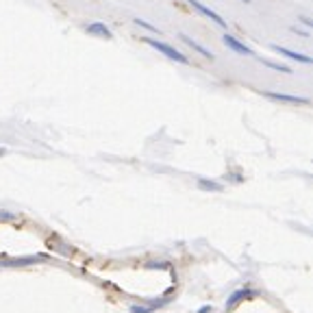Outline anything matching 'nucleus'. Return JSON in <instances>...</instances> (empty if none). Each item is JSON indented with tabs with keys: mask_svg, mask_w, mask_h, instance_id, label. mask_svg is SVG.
<instances>
[{
	"mask_svg": "<svg viewBox=\"0 0 313 313\" xmlns=\"http://www.w3.org/2000/svg\"><path fill=\"white\" fill-rule=\"evenodd\" d=\"M142 42L144 44H148V46H152V48L156 50V52H161L163 57H168V59H172V61H179V63H189V59L185 57L183 52H179L174 46H170V44H165V42H159V40H152V37H142Z\"/></svg>",
	"mask_w": 313,
	"mask_h": 313,
	"instance_id": "1",
	"label": "nucleus"
},
{
	"mask_svg": "<svg viewBox=\"0 0 313 313\" xmlns=\"http://www.w3.org/2000/svg\"><path fill=\"white\" fill-rule=\"evenodd\" d=\"M300 22H302V24H305V26H311V24H313V22L309 20V17H305V15H302V17H300Z\"/></svg>",
	"mask_w": 313,
	"mask_h": 313,
	"instance_id": "14",
	"label": "nucleus"
},
{
	"mask_svg": "<svg viewBox=\"0 0 313 313\" xmlns=\"http://www.w3.org/2000/svg\"><path fill=\"white\" fill-rule=\"evenodd\" d=\"M211 311H213V307H211V305H205V307H200L196 313H211Z\"/></svg>",
	"mask_w": 313,
	"mask_h": 313,
	"instance_id": "13",
	"label": "nucleus"
},
{
	"mask_svg": "<svg viewBox=\"0 0 313 313\" xmlns=\"http://www.w3.org/2000/svg\"><path fill=\"white\" fill-rule=\"evenodd\" d=\"M198 187L205 189V191H222V189H224L222 185H220V183H216V181H207V179H198Z\"/></svg>",
	"mask_w": 313,
	"mask_h": 313,
	"instance_id": "9",
	"label": "nucleus"
},
{
	"mask_svg": "<svg viewBox=\"0 0 313 313\" xmlns=\"http://www.w3.org/2000/svg\"><path fill=\"white\" fill-rule=\"evenodd\" d=\"M261 96L270 98V100H279V103H289V105H309V98H305V96L279 94V91H261Z\"/></svg>",
	"mask_w": 313,
	"mask_h": 313,
	"instance_id": "2",
	"label": "nucleus"
},
{
	"mask_svg": "<svg viewBox=\"0 0 313 313\" xmlns=\"http://www.w3.org/2000/svg\"><path fill=\"white\" fill-rule=\"evenodd\" d=\"M272 50L274 52H279V54H283V57H287V59H294V61H298V63H305V66H309V63L313 61L311 57H307V54H300V52H296V50H289V48H283V46H272Z\"/></svg>",
	"mask_w": 313,
	"mask_h": 313,
	"instance_id": "6",
	"label": "nucleus"
},
{
	"mask_svg": "<svg viewBox=\"0 0 313 313\" xmlns=\"http://www.w3.org/2000/svg\"><path fill=\"white\" fill-rule=\"evenodd\" d=\"M244 3H250V0H244Z\"/></svg>",
	"mask_w": 313,
	"mask_h": 313,
	"instance_id": "16",
	"label": "nucleus"
},
{
	"mask_svg": "<svg viewBox=\"0 0 313 313\" xmlns=\"http://www.w3.org/2000/svg\"><path fill=\"white\" fill-rule=\"evenodd\" d=\"M131 313H152V309H148V307H140V305H133V307H131Z\"/></svg>",
	"mask_w": 313,
	"mask_h": 313,
	"instance_id": "12",
	"label": "nucleus"
},
{
	"mask_svg": "<svg viewBox=\"0 0 313 313\" xmlns=\"http://www.w3.org/2000/svg\"><path fill=\"white\" fill-rule=\"evenodd\" d=\"M252 289L250 287H239V289H235L233 294H231V296H228L226 298V309H233V307H237L239 305V302H242L244 298H248V296H252Z\"/></svg>",
	"mask_w": 313,
	"mask_h": 313,
	"instance_id": "7",
	"label": "nucleus"
},
{
	"mask_svg": "<svg viewBox=\"0 0 313 313\" xmlns=\"http://www.w3.org/2000/svg\"><path fill=\"white\" fill-rule=\"evenodd\" d=\"M224 46L226 48H231L233 52H237V54H246V57H250V54H255L252 52V48H248V46L244 44V42H239L237 37H233V35H224Z\"/></svg>",
	"mask_w": 313,
	"mask_h": 313,
	"instance_id": "4",
	"label": "nucleus"
},
{
	"mask_svg": "<svg viewBox=\"0 0 313 313\" xmlns=\"http://www.w3.org/2000/svg\"><path fill=\"white\" fill-rule=\"evenodd\" d=\"M85 33L96 35V37H103V40H111V37H113L111 29H109L105 22H89V24L85 26Z\"/></svg>",
	"mask_w": 313,
	"mask_h": 313,
	"instance_id": "5",
	"label": "nucleus"
},
{
	"mask_svg": "<svg viewBox=\"0 0 313 313\" xmlns=\"http://www.w3.org/2000/svg\"><path fill=\"white\" fill-rule=\"evenodd\" d=\"M179 37H181L183 42H185V44L189 46V48H191V50H196L198 54H202V57H205V59H209V61H213V59H216V57H213V52H211V50H207V48H205V46H200V44H198L196 40H191V37H189V35H185V33H181V35H179Z\"/></svg>",
	"mask_w": 313,
	"mask_h": 313,
	"instance_id": "8",
	"label": "nucleus"
},
{
	"mask_svg": "<svg viewBox=\"0 0 313 313\" xmlns=\"http://www.w3.org/2000/svg\"><path fill=\"white\" fill-rule=\"evenodd\" d=\"M5 154V148H0V156H3Z\"/></svg>",
	"mask_w": 313,
	"mask_h": 313,
	"instance_id": "15",
	"label": "nucleus"
},
{
	"mask_svg": "<svg viewBox=\"0 0 313 313\" xmlns=\"http://www.w3.org/2000/svg\"><path fill=\"white\" fill-rule=\"evenodd\" d=\"M261 63H263V66H268V68H272V70H279V72H285V74H291V68L283 66V63H274V61H268V59H261Z\"/></svg>",
	"mask_w": 313,
	"mask_h": 313,
	"instance_id": "10",
	"label": "nucleus"
},
{
	"mask_svg": "<svg viewBox=\"0 0 313 313\" xmlns=\"http://www.w3.org/2000/svg\"><path fill=\"white\" fill-rule=\"evenodd\" d=\"M133 22H135L137 26H144V29H146V31H152V33H156V35H159V33H161V31H159V29H156V26H154V24H150V22H146V20H142V17H135V20H133Z\"/></svg>",
	"mask_w": 313,
	"mask_h": 313,
	"instance_id": "11",
	"label": "nucleus"
},
{
	"mask_svg": "<svg viewBox=\"0 0 313 313\" xmlns=\"http://www.w3.org/2000/svg\"><path fill=\"white\" fill-rule=\"evenodd\" d=\"M187 3H189L191 7H194V9H196L198 13H202V15H205V17H209V20H213V22H216L218 26H224V29H226V20H224V17L220 15V13H216L213 9H209L207 5H202L200 0H187Z\"/></svg>",
	"mask_w": 313,
	"mask_h": 313,
	"instance_id": "3",
	"label": "nucleus"
}]
</instances>
